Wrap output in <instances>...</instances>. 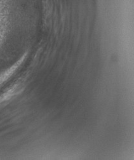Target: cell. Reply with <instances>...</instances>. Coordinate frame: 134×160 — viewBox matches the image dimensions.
<instances>
[{
    "label": "cell",
    "instance_id": "6da1fadb",
    "mask_svg": "<svg viewBox=\"0 0 134 160\" xmlns=\"http://www.w3.org/2000/svg\"><path fill=\"white\" fill-rule=\"evenodd\" d=\"M22 61H23V58L21 59V61H19L17 64H15V65L12 66L8 70H7L4 73L0 75V85H2L3 83H5L8 79H9L11 77V76L14 73V72L17 70L18 66L21 65V63L22 62Z\"/></svg>",
    "mask_w": 134,
    "mask_h": 160
},
{
    "label": "cell",
    "instance_id": "7a4b0ae2",
    "mask_svg": "<svg viewBox=\"0 0 134 160\" xmlns=\"http://www.w3.org/2000/svg\"><path fill=\"white\" fill-rule=\"evenodd\" d=\"M15 90H16V87H14L12 89L8 90L7 93L2 95L1 97H0V102H2L3 101H7V100L9 99L14 94Z\"/></svg>",
    "mask_w": 134,
    "mask_h": 160
}]
</instances>
